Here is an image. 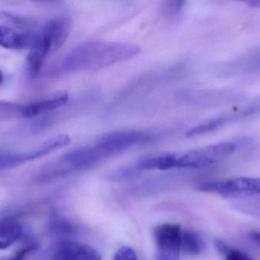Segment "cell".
<instances>
[{"label": "cell", "mask_w": 260, "mask_h": 260, "mask_svg": "<svg viewBox=\"0 0 260 260\" xmlns=\"http://www.w3.org/2000/svg\"><path fill=\"white\" fill-rule=\"evenodd\" d=\"M140 51L139 46L131 43L86 41L67 55L61 67L65 71L99 70L129 60Z\"/></svg>", "instance_id": "obj_1"}, {"label": "cell", "mask_w": 260, "mask_h": 260, "mask_svg": "<svg viewBox=\"0 0 260 260\" xmlns=\"http://www.w3.org/2000/svg\"><path fill=\"white\" fill-rule=\"evenodd\" d=\"M236 149V145L233 142H221L184 154H177L176 167L201 168L210 166L224 160Z\"/></svg>", "instance_id": "obj_2"}, {"label": "cell", "mask_w": 260, "mask_h": 260, "mask_svg": "<svg viewBox=\"0 0 260 260\" xmlns=\"http://www.w3.org/2000/svg\"><path fill=\"white\" fill-rule=\"evenodd\" d=\"M200 192L218 194L224 198H240L259 195L260 178L239 177L221 181H210L197 186Z\"/></svg>", "instance_id": "obj_3"}, {"label": "cell", "mask_w": 260, "mask_h": 260, "mask_svg": "<svg viewBox=\"0 0 260 260\" xmlns=\"http://www.w3.org/2000/svg\"><path fill=\"white\" fill-rule=\"evenodd\" d=\"M148 139L149 135L142 131L133 130L117 131L102 136L92 146L102 160L110 156L123 152Z\"/></svg>", "instance_id": "obj_4"}, {"label": "cell", "mask_w": 260, "mask_h": 260, "mask_svg": "<svg viewBox=\"0 0 260 260\" xmlns=\"http://www.w3.org/2000/svg\"><path fill=\"white\" fill-rule=\"evenodd\" d=\"M182 232L180 225L163 224L154 227L157 260H179L181 251Z\"/></svg>", "instance_id": "obj_5"}, {"label": "cell", "mask_w": 260, "mask_h": 260, "mask_svg": "<svg viewBox=\"0 0 260 260\" xmlns=\"http://www.w3.org/2000/svg\"><path fill=\"white\" fill-rule=\"evenodd\" d=\"M47 260H102L100 254L86 244L62 241L50 247L46 253Z\"/></svg>", "instance_id": "obj_6"}, {"label": "cell", "mask_w": 260, "mask_h": 260, "mask_svg": "<svg viewBox=\"0 0 260 260\" xmlns=\"http://www.w3.org/2000/svg\"><path fill=\"white\" fill-rule=\"evenodd\" d=\"M71 25V20L67 16L56 17L44 22L43 32L50 42L51 53L63 45L70 35Z\"/></svg>", "instance_id": "obj_7"}, {"label": "cell", "mask_w": 260, "mask_h": 260, "mask_svg": "<svg viewBox=\"0 0 260 260\" xmlns=\"http://www.w3.org/2000/svg\"><path fill=\"white\" fill-rule=\"evenodd\" d=\"M38 34H30L7 24H0V47L23 50L33 46Z\"/></svg>", "instance_id": "obj_8"}, {"label": "cell", "mask_w": 260, "mask_h": 260, "mask_svg": "<svg viewBox=\"0 0 260 260\" xmlns=\"http://www.w3.org/2000/svg\"><path fill=\"white\" fill-rule=\"evenodd\" d=\"M67 93H57L47 98L37 99L19 107L20 114L24 118H32L44 114L52 110L57 109L65 105L68 101Z\"/></svg>", "instance_id": "obj_9"}, {"label": "cell", "mask_w": 260, "mask_h": 260, "mask_svg": "<svg viewBox=\"0 0 260 260\" xmlns=\"http://www.w3.org/2000/svg\"><path fill=\"white\" fill-rule=\"evenodd\" d=\"M50 53H51V50H50V43L43 32L42 27L41 32L37 35L35 42L30 47V52L27 56V66H28L30 74L32 76L38 75L41 67H43L46 58Z\"/></svg>", "instance_id": "obj_10"}, {"label": "cell", "mask_w": 260, "mask_h": 260, "mask_svg": "<svg viewBox=\"0 0 260 260\" xmlns=\"http://www.w3.org/2000/svg\"><path fill=\"white\" fill-rule=\"evenodd\" d=\"M47 155V151L42 145L28 152L0 153V170L11 169Z\"/></svg>", "instance_id": "obj_11"}, {"label": "cell", "mask_w": 260, "mask_h": 260, "mask_svg": "<svg viewBox=\"0 0 260 260\" xmlns=\"http://www.w3.org/2000/svg\"><path fill=\"white\" fill-rule=\"evenodd\" d=\"M22 235V227L12 219H0V250L7 249Z\"/></svg>", "instance_id": "obj_12"}, {"label": "cell", "mask_w": 260, "mask_h": 260, "mask_svg": "<svg viewBox=\"0 0 260 260\" xmlns=\"http://www.w3.org/2000/svg\"><path fill=\"white\" fill-rule=\"evenodd\" d=\"M177 163V154H154L145 157L141 160L139 166L143 169H165L176 167Z\"/></svg>", "instance_id": "obj_13"}, {"label": "cell", "mask_w": 260, "mask_h": 260, "mask_svg": "<svg viewBox=\"0 0 260 260\" xmlns=\"http://www.w3.org/2000/svg\"><path fill=\"white\" fill-rule=\"evenodd\" d=\"M245 114V113H243L242 114H236V115H226L221 116L219 118L212 119V120L209 121V122H205V123L201 124V125H197V126L193 127V128L189 129L186 132V136L189 137H195V136L202 135V134H207V133L211 132V131H215L218 128H221L223 125H225L228 122L231 121L235 120V119L238 116H242Z\"/></svg>", "instance_id": "obj_14"}, {"label": "cell", "mask_w": 260, "mask_h": 260, "mask_svg": "<svg viewBox=\"0 0 260 260\" xmlns=\"http://www.w3.org/2000/svg\"><path fill=\"white\" fill-rule=\"evenodd\" d=\"M204 243L195 232L183 230L181 238V250L186 254L199 255L204 250Z\"/></svg>", "instance_id": "obj_15"}, {"label": "cell", "mask_w": 260, "mask_h": 260, "mask_svg": "<svg viewBox=\"0 0 260 260\" xmlns=\"http://www.w3.org/2000/svg\"><path fill=\"white\" fill-rule=\"evenodd\" d=\"M185 3L183 1H169L166 2L162 7V12L166 17L177 16L181 13Z\"/></svg>", "instance_id": "obj_16"}, {"label": "cell", "mask_w": 260, "mask_h": 260, "mask_svg": "<svg viewBox=\"0 0 260 260\" xmlns=\"http://www.w3.org/2000/svg\"><path fill=\"white\" fill-rule=\"evenodd\" d=\"M113 260H138L136 252L130 247H122L116 253Z\"/></svg>", "instance_id": "obj_17"}, {"label": "cell", "mask_w": 260, "mask_h": 260, "mask_svg": "<svg viewBox=\"0 0 260 260\" xmlns=\"http://www.w3.org/2000/svg\"><path fill=\"white\" fill-rule=\"evenodd\" d=\"M50 230L56 235H67V234H70L72 227L64 221H54L51 223Z\"/></svg>", "instance_id": "obj_18"}, {"label": "cell", "mask_w": 260, "mask_h": 260, "mask_svg": "<svg viewBox=\"0 0 260 260\" xmlns=\"http://www.w3.org/2000/svg\"><path fill=\"white\" fill-rule=\"evenodd\" d=\"M225 260H253L248 255L239 250H232L225 254Z\"/></svg>", "instance_id": "obj_19"}, {"label": "cell", "mask_w": 260, "mask_h": 260, "mask_svg": "<svg viewBox=\"0 0 260 260\" xmlns=\"http://www.w3.org/2000/svg\"><path fill=\"white\" fill-rule=\"evenodd\" d=\"M35 248H36V246L35 244H28V245L25 246V247L21 249L19 251L17 252L16 254L9 260H24L25 256L29 253L33 251Z\"/></svg>", "instance_id": "obj_20"}, {"label": "cell", "mask_w": 260, "mask_h": 260, "mask_svg": "<svg viewBox=\"0 0 260 260\" xmlns=\"http://www.w3.org/2000/svg\"><path fill=\"white\" fill-rule=\"evenodd\" d=\"M215 248H216L218 251L220 253H221V254H227L231 250V249L226 245V244H224L223 241H219V240L215 241Z\"/></svg>", "instance_id": "obj_21"}, {"label": "cell", "mask_w": 260, "mask_h": 260, "mask_svg": "<svg viewBox=\"0 0 260 260\" xmlns=\"http://www.w3.org/2000/svg\"><path fill=\"white\" fill-rule=\"evenodd\" d=\"M250 239L260 246V232H253L249 235Z\"/></svg>", "instance_id": "obj_22"}, {"label": "cell", "mask_w": 260, "mask_h": 260, "mask_svg": "<svg viewBox=\"0 0 260 260\" xmlns=\"http://www.w3.org/2000/svg\"><path fill=\"white\" fill-rule=\"evenodd\" d=\"M245 4L249 7L260 9V0H251V1L245 2Z\"/></svg>", "instance_id": "obj_23"}, {"label": "cell", "mask_w": 260, "mask_h": 260, "mask_svg": "<svg viewBox=\"0 0 260 260\" xmlns=\"http://www.w3.org/2000/svg\"><path fill=\"white\" fill-rule=\"evenodd\" d=\"M3 81H4V74H3V71L0 70V85H2Z\"/></svg>", "instance_id": "obj_24"}]
</instances>
